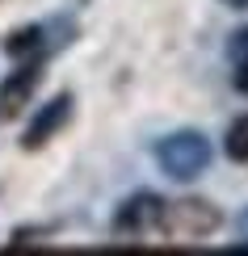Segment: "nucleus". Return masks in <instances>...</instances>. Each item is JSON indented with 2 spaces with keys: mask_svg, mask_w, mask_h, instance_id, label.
<instances>
[{
  "mask_svg": "<svg viewBox=\"0 0 248 256\" xmlns=\"http://www.w3.org/2000/svg\"><path fill=\"white\" fill-rule=\"evenodd\" d=\"M223 214L210 206V202L202 198H181V202H164V210H160V236L168 240H206L219 231Z\"/></svg>",
  "mask_w": 248,
  "mask_h": 256,
  "instance_id": "obj_1",
  "label": "nucleus"
},
{
  "mask_svg": "<svg viewBox=\"0 0 248 256\" xmlns=\"http://www.w3.org/2000/svg\"><path fill=\"white\" fill-rule=\"evenodd\" d=\"M156 160L172 180H193V176L206 172V164H210V143L198 130H177L156 147Z\"/></svg>",
  "mask_w": 248,
  "mask_h": 256,
  "instance_id": "obj_2",
  "label": "nucleus"
},
{
  "mask_svg": "<svg viewBox=\"0 0 248 256\" xmlns=\"http://www.w3.org/2000/svg\"><path fill=\"white\" fill-rule=\"evenodd\" d=\"M160 210H164V198L156 194H135L131 202H122L114 214V236L118 240H143L160 227Z\"/></svg>",
  "mask_w": 248,
  "mask_h": 256,
  "instance_id": "obj_3",
  "label": "nucleus"
},
{
  "mask_svg": "<svg viewBox=\"0 0 248 256\" xmlns=\"http://www.w3.org/2000/svg\"><path fill=\"white\" fill-rule=\"evenodd\" d=\"M38 80H42L38 59H21L17 72H13L5 84H0V122H13L17 114L26 110L30 97H34V88H38Z\"/></svg>",
  "mask_w": 248,
  "mask_h": 256,
  "instance_id": "obj_4",
  "label": "nucleus"
},
{
  "mask_svg": "<svg viewBox=\"0 0 248 256\" xmlns=\"http://www.w3.org/2000/svg\"><path fill=\"white\" fill-rule=\"evenodd\" d=\"M68 118H72V97L63 92V97H55L51 105H42V110H38V118L30 122L26 138H21V147H26V152H38V147H47L51 138H55L63 126H68Z\"/></svg>",
  "mask_w": 248,
  "mask_h": 256,
  "instance_id": "obj_5",
  "label": "nucleus"
},
{
  "mask_svg": "<svg viewBox=\"0 0 248 256\" xmlns=\"http://www.w3.org/2000/svg\"><path fill=\"white\" fill-rule=\"evenodd\" d=\"M42 50H47V30H42V26L13 30V34L5 38V55H13L17 63L21 59H42Z\"/></svg>",
  "mask_w": 248,
  "mask_h": 256,
  "instance_id": "obj_6",
  "label": "nucleus"
},
{
  "mask_svg": "<svg viewBox=\"0 0 248 256\" xmlns=\"http://www.w3.org/2000/svg\"><path fill=\"white\" fill-rule=\"evenodd\" d=\"M223 147H227V156L235 160V164H248V118H235V122H231Z\"/></svg>",
  "mask_w": 248,
  "mask_h": 256,
  "instance_id": "obj_7",
  "label": "nucleus"
},
{
  "mask_svg": "<svg viewBox=\"0 0 248 256\" xmlns=\"http://www.w3.org/2000/svg\"><path fill=\"white\" fill-rule=\"evenodd\" d=\"M235 88L248 92V59H235Z\"/></svg>",
  "mask_w": 248,
  "mask_h": 256,
  "instance_id": "obj_8",
  "label": "nucleus"
},
{
  "mask_svg": "<svg viewBox=\"0 0 248 256\" xmlns=\"http://www.w3.org/2000/svg\"><path fill=\"white\" fill-rule=\"evenodd\" d=\"M240 248H248V210L240 214Z\"/></svg>",
  "mask_w": 248,
  "mask_h": 256,
  "instance_id": "obj_9",
  "label": "nucleus"
},
{
  "mask_svg": "<svg viewBox=\"0 0 248 256\" xmlns=\"http://www.w3.org/2000/svg\"><path fill=\"white\" fill-rule=\"evenodd\" d=\"M223 4H231V8H248V0H223Z\"/></svg>",
  "mask_w": 248,
  "mask_h": 256,
  "instance_id": "obj_10",
  "label": "nucleus"
}]
</instances>
